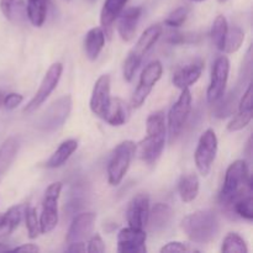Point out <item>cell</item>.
<instances>
[{
    "label": "cell",
    "instance_id": "cell-45",
    "mask_svg": "<svg viewBox=\"0 0 253 253\" xmlns=\"http://www.w3.org/2000/svg\"><path fill=\"white\" fill-rule=\"evenodd\" d=\"M217 1H219V2H225V1H227V0H217Z\"/></svg>",
    "mask_w": 253,
    "mask_h": 253
},
{
    "label": "cell",
    "instance_id": "cell-7",
    "mask_svg": "<svg viewBox=\"0 0 253 253\" xmlns=\"http://www.w3.org/2000/svg\"><path fill=\"white\" fill-rule=\"evenodd\" d=\"M61 182L52 183L47 187L42 200V212L40 216L41 234H49L58 224V199L62 192Z\"/></svg>",
    "mask_w": 253,
    "mask_h": 253
},
{
    "label": "cell",
    "instance_id": "cell-35",
    "mask_svg": "<svg viewBox=\"0 0 253 253\" xmlns=\"http://www.w3.org/2000/svg\"><path fill=\"white\" fill-rule=\"evenodd\" d=\"M188 14H189V10L185 6H179L175 10H173L169 15L167 16V19L165 20V25L168 27H172V29H177V27L183 26L185 21L188 19Z\"/></svg>",
    "mask_w": 253,
    "mask_h": 253
},
{
    "label": "cell",
    "instance_id": "cell-12",
    "mask_svg": "<svg viewBox=\"0 0 253 253\" xmlns=\"http://www.w3.org/2000/svg\"><path fill=\"white\" fill-rule=\"evenodd\" d=\"M230 73V61L226 56H220L215 59L211 69V79L207 91V99L210 104L217 103L225 95L227 79Z\"/></svg>",
    "mask_w": 253,
    "mask_h": 253
},
{
    "label": "cell",
    "instance_id": "cell-2",
    "mask_svg": "<svg viewBox=\"0 0 253 253\" xmlns=\"http://www.w3.org/2000/svg\"><path fill=\"white\" fill-rule=\"evenodd\" d=\"M146 136L136 145L138 158L147 165H153L162 155L166 142V118L161 110L151 114L146 121Z\"/></svg>",
    "mask_w": 253,
    "mask_h": 253
},
{
    "label": "cell",
    "instance_id": "cell-44",
    "mask_svg": "<svg viewBox=\"0 0 253 253\" xmlns=\"http://www.w3.org/2000/svg\"><path fill=\"white\" fill-rule=\"evenodd\" d=\"M192 1H197V2H200V1H204V0H192Z\"/></svg>",
    "mask_w": 253,
    "mask_h": 253
},
{
    "label": "cell",
    "instance_id": "cell-24",
    "mask_svg": "<svg viewBox=\"0 0 253 253\" xmlns=\"http://www.w3.org/2000/svg\"><path fill=\"white\" fill-rule=\"evenodd\" d=\"M105 44V34L101 27H93L86 34L84 40L85 54L90 61H95Z\"/></svg>",
    "mask_w": 253,
    "mask_h": 253
},
{
    "label": "cell",
    "instance_id": "cell-4",
    "mask_svg": "<svg viewBox=\"0 0 253 253\" xmlns=\"http://www.w3.org/2000/svg\"><path fill=\"white\" fill-rule=\"evenodd\" d=\"M162 35V26L160 24H155L152 26L147 27L145 31L142 32V35L140 36L138 41L136 42L135 47L128 52L127 57L124 61V78L127 82L132 81V78L135 77V73L137 72V69L140 68V66L142 64L143 59L147 56L148 52L151 51L153 46L156 44V42L158 41V39Z\"/></svg>",
    "mask_w": 253,
    "mask_h": 253
},
{
    "label": "cell",
    "instance_id": "cell-17",
    "mask_svg": "<svg viewBox=\"0 0 253 253\" xmlns=\"http://www.w3.org/2000/svg\"><path fill=\"white\" fill-rule=\"evenodd\" d=\"M253 84L250 82L246 91L242 95L241 100L239 103V111L236 116L232 119L227 125V130L230 132H236V131L244 130L252 120L253 116Z\"/></svg>",
    "mask_w": 253,
    "mask_h": 253
},
{
    "label": "cell",
    "instance_id": "cell-27",
    "mask_svg": "<svg viewBox=\"0 0 253 253\" xmlns=\"http://www.w3.org/2000/svg\"><path fill=\"white\" fill-rule=\"evenodd\" d=\"M78 148V141L73 140H67L64 142H62L58 146L56 151L53 152V155L49 157V160L46 162L47 168H59L69 160L72 155L77 151Z\"/></svg>",
    "mask_w": 253,
    "mask_h": 253
},
{
    "label": "cell",
    "instance_id": "cell-42",
    "mask_svg": "<svg viewBox=\"0 0 253 253\" xmlns=\"http://www.w3.org/2000/svg\"><path fill=\"white\" fill-rule=\"evenodd\" d=\"M6 251H11V249H10L6 244L0 242V252H6Z\"/></svg>",
    "mask_w": 253,
    "mask_h": 253
},
{
    "label": "cell",
    "instance_id": "cell-21",
    "mask_svg": "<svg viewBox=\"0 0 253 253\" xmlns=\"http://www.w3.org/2000/svg\"><path fill=\"white\" fill-rule=\"evenodd\" d=\"M0 10L5 19L15 26H21L27 21L25 0H0Z\"/></svg>",
    "mask_w": 253,
    "mask_h": 253
},
{
    "label": "cell",
    "instance_id": "cell-19",
    "mask_svg": "<svg viewBox=\"0 0 253 253\" xmlns=\"http://www.w3.org/2000/svg\"><path fill=\"white\" fill-rule=\"evenodd\" d=\"M141 14H142V7L140 6L128 7L120 12L116 20H118V32L123 41L128 42L133 39Z\"/></svg>",
    "mask_w": 253,
    "mask_h": 253
},
{
    "label": "cell",
    "instance_id": "cell-39",
    "mask_svg": "<svg viewBox=\"0 0 253 253\" xmlns=\"http://www.w3.org/2000/svg\"><path fill=\"white\" fill-rule=\"evenodd\" d=\"M193 251L188 245L183 244V242H177V241H173V242H168L167 245L161 249V252L165 253V252H190Z\"/></svg>",
    "mask_w": 253,
    "mask_h": 253
},
{
    "label": "cell",
    "instance_id": "cell-28",
    "mask_svg": "<svg viewBox=\"0 0 253 253\" xmlns=\"http://www.w3.org/2000/svg\"><path fill=\"white\" fill-rule=\"evenodd\" d=\"M200 182L197 174H184L178 183V193L184 203H190L197 199L199 194Z\"/></svg>",
    "mask_w": 253,
    "mask_h": 253
},
{
    "label": "cell",
    "instance_id": "cell-37",
    "mask_svg": "<svg viewBox=\"0 0 253 253\" xmlns=\"http://www.w3.org/2000/svg\"><path fill=\"white\" fill-rule=\"evenodd\" d=\"M89 253H103L105 252V245H104L103 239L99 234L93 235V236L89 239L88 247L85 250Z\"/></svg>",
    "mask_w": 253,
    "mask_h": 253
},
{
    "label": "cell",
    "instance_id": "cell-25",
    "mask_svg": "<svg viewBox=\"0 0 253 253\" xmlns=\"http://www.w3.org/2000/svg\"><path fill=\"white\" fill-rule=\"evenodd\" d=\"M24 205H14L10 208L0 221V239H6L20 225L24 214Z\"/></svg>",
    "mask_w": 253,
    "mask_h": 253
},
{
    "label": "cell",
    "instance_id": "cell-23",
    "mask_svg": "<svg viewBox=\"0 0 253 253\" xmlns=\"http://www.w3.org/2000/svg\"><path fill=\"white\" fill-rule=\"evenodd\" d=\"M128 0H105L100 12V24L104 34L110 35L111 26L116 21L120 12L125 9Z\"/></svg>",
    "mask_w": 253,
    "mask_h": 253
},
{
    "label": "cell",
    "instance_id": "cell-43",
    "mask_svg": "<svg viewBox=\"0 0 253 253\" xmlns=\"http://www.w3.org/2000/svg\"><path fill=\"white\" fill-rule=\"evenodd\" d=\"M1 101H2V94L0 93V104H1Z\"/></svg>",
    "mask_w": 253,
    "mask_h": 253
},
{
    "label": "cell",
    "instance_id": "cell-6",
    "mask_svg": "<svg viewBox=\"0 0 253 253\" xmlns=\"http://www.w3.org/2000/svg\"><path fill=\"white\" fill-rule=\"evenodd\" d=\"M72 110V96L63 95L47 108L37 121V128L44 132H53L61 128Z\"/></svg>",
    "mask_w": 253,
    "mask_h": 253
},
{
    "label": "cell",
    "instance_id": "cell-1",
    "mask_svg": "<svg viewBox=\"0 0 253 253\" xmlns=\"http://www.w3.org/2000/svg\"><path fill=\"white\" fill-rule=\"evenodd\" d=\"M253 192L252 177L249 166L245 160H237L229 166L225 174L224 184L219 194V202L226 210L231 211V207L240 197Z\"/></svg>",
    "mask_w": 253,
    "mask_h": 253
},
{
    "label": "cell",
    "instance_id": "cell-14",
    "mask_svg": "<svg viewBox=\"0 0 253 253\" xmlns=\"http://www.w3.org/2000/svg\"><path fill=\"white\" fill-rule=\"evenodd\" d=\"M110 77L103 74L96 79L90 98V110L94 115L104 119L110 105Z\"/></svg>",
    "mask_w": 253,
    "mask_h": 253
},
{
    "label": "cell",
    "instance_id": "cell-33",
    "mask_svg": "<svg viewBox=\"0 0 253 253\" xmlns=\"http://www.w3.org/2000/svg\"><path fill=\"white\" fill-rule=\"evenodd\" d=\"M221 251L225 253H247L249 247H247L246 241L239 234L230 232L222 241Z\"/></svg>",
    "mask_w": 253,
    "mask_h": 253
},
{
    "label": "cell",
    "instance_id": "cell-30",
    "mask_svg": "<svg viewBox=\"0 0 253 253\" xmlns=\"http://www.w3.org/2000/svg\"><path fill=\"white\" fill-rule=\"evenodd\" d=\"M231 212L236 216L242 217L247 221H252L253 219V192H249L240 197L232 204Z\"/></svg>",
    "mask_w": 253,
    "mask_h": 253
},
{
    "label": "cell",
    "instance_id": "cell-26",
    "mask_svg": "<svg viewBox=\"0 0 253 253\" xmlns=\"http://www.w3.org/2000/svg\"><path fill=\"white\" fill-rule=\"evenodd\" d=\"M20 141L16 136H10L0 146V175L4 174L12 165L19 152Z\"/></svg>",
    "mask_w": 253,
    "mask_h": 253
},
{
    "label": "cell",
    "instance_id": "cell-18",
    "mask_svg": "<svg viewBox=\"0 0 253 253\" xmlns=\"http://www.w3.org/2000/svg\"><path fill=\"white\" fill-rule=\"evenodd\" d=\"M203 69H204V62L202 59H194V61L179 67L173 73V85L180 90L194 85L199 81Z\"/></svg>",
    "mask_w": 253,
    "mask_h": 253
},
{
    "label": "cell",
    "instance_id": "cell-40",
    "mask_svg": "<svg viewBox=\"0 0 253 253\" xmlns=\"http://www.w3.org/2000/svg\"><path fill=\"white\" fill-rule=\"evenodd\" d=\"M12 251L15 252H40V249L36 246V245L34 244H27V245H22V246L20 247H16V249H14Z\"/></svg>",
    "mask_w": 253,
    "mask_h": 253
},
{
    "label": "cell",
    "instance_id": "cell-31",
    "mask_svg": "<svg viewBox=\"0 0 253 253\" xmlns=\"http://www.w3.org/2000/svg\"><path fill=\"white\" fill-rule=\"evenodd\" d=\"M244 41L245 32L239 26L230 27V29H227L222 52H225V53H235V52L241 48Z\"/></svg>",
    "mask_w": 253,
    "mask_h": 253
},
{
    "label": "cell",
    "instance_id": "cell-34",
    "mask_svg": "<svg viewBox=\"0 0 253 253\" xmlns=\"http://www.w3.org/2000/svg\"><path fill=\"white\" fill-rule=\"evenodd\" d=\"M25 214V222H26L27 234H29V239L35 240L40 236L41 234V229H40V220L37 217V210L32 207H26L24 210Z\"/></svg>",
    "mask_w": 253,
    "mask_h": 253
},
{
    "label": "cell",
    "instance_id": "cell-10",
    "mask_svg": "<svg viewBox=\"0 0 253 253\" xmlns=\"http://www.w3.org/2000/svg\"><path fill=\"white\" fill-rule=\"evenodd\" d=\"M163 73V67L160 61H153L145 67L138 81V85L133 91L131 98V106L135 109L141 108L146 99L148 98L150 93L152 91L153 86L157 84Z\"/></svg>",
    "mask_w": 253,
    "mask_h": 253
},
{
    "label": "cell",
    "instance_id": "cell-15",
    "mask_svg": "<svg viewBox=\"0 0 253 253\" xmlns=\"http://www.w3.org/2000/svg\"><path fill=\"white\" fill-rule=\"evenodd\" d=\"M147 235L143 230L125 227L118 235V252L120 253H146Z\"/></svg>",
    "mask_w": 253,
    "mask_h": 253
},
{
    "label": "cell",
    "instance_id": "cell-13",
    "mask_svg": "<svg viewBox=\"0 0 253 253\" xmlns=\"http://www.w3.org/2000/svg\"><path fill=\"white\" fill-rule=\"evenodd\" d=\"M150 214V197L146 193H138L128 203L126 220L130 227L143 230L147 226Z\"/></svg>",
    "mask_w": 253,
    "mask_h": 253
},
{
    "label": "cell",
    "instance_id": "cell-32",
    "mask_svg": "<svg viewBox=\"0 0 253 253\" xmlns=\"http://www.w3.org/2000/svg\"><path fill=\"white\" fill-rule=\"evenodd\" d=\"M227 29H229V25H227L226 17L224 15L216 16V19L214 20V24L211 26L210 36H211L212 43H214V46L219 51H222V48H224V42L225 37H226Z\"/></svg>",
    "mask_w": 253,
    "mask_h": 253
},
{
    "label": "cell",
    "instance_id": "cell-22",
    "mask_svg": "<svg viewBox=\"0 0 253 253\" xmlns=\"http://www.w3.org/2000/svg\"><path fill=\"white\" fill-rule=\"evenodd\" d=\"M131 109L123 99L111 98L106 115L103 120H105L111 126H123L130 119Z\"/></svg>",
    "mask_w": 253,
    "mask_h": 253
},
{
    "label": "cell",
    "instance_id": "cell-3",
    "mask_svg": "<svg viewBox=\"0 0 253 253\" xmlns=\"http://www.w3.org/2000/svg\"><path fill=\"white\" fill-rule=\"evenodd\" d=\"M182 230L194 244H209L220 231L219 217L211 210H199L182 220Z\"/></svg>",
    "mask_w": 253,
    "mask_h": 253
},
{
    "label": "cell",
    "instance_id": "cell-41",
    "mask_svg": "<svg viewBox=\"0 0 253 253\" xmlns=\"http://www.w3.org/2000/svg\"><path fill=\"white\" fill-rule=\"evenodd\" d=\"M67 252H85V245H84V242H73V244H69Z\"/></svg>",
    "mask_w": 253,
    "mask_h": 253
},
{
    "label": "cell",
    "instance_id": "cell-29",
    "mask_svg": "<svg viewBox=\"0 0 253 253\" xmlns=\"http://www.w3.org/2000/svg\"><path fill=\"white\" fill-rule=\"evenodd\" d=\"M49 0H27L26 12L27 20L34 26L41 27L46 21L47 11H48Z\"/></svg>",
    "mask_w": 253,
    "mask_h": 253
},
{
    "label": "cell",
    "instance_id": "cell-9",
    "mask_svg": "<svg viewBox=\"0 0 253 253\" xmlns=\"http://www.w3.org/2000/svg\"><path fill=\"white\" fill-rule=\"evenodd\" d=\"M217 153V137L212 128H208L199 138L197 150L194 153L195 165L203 177H207L210 173L216 158Z\"/></svg>",
    "mask_w": 253,
    "mask_h": 253
},
{
    "label": "cell",
    "instance_id": "cell-11",
    "mask_svg": "<svg viewBox=\"0 0 253 253\" xmlns=\"http://www.w3.org/2000/svg\"><path fill=\"white\" fill-rule=\"evenodd\" d=\"M62 72H63V66H62V63H59V62H56V63H53L48 69H47L39 90L36 91L34 98L29 101V104L25 106L24 113H32V111H35L36 109H39L40 106L48 99V96L53 93V90L57 88V85H58V82L62 77Z\"/></svg>",
    "mask_w": 253,
    "mask_h": 253
},
{
    "label": "cell",
    "instance_id": "cell-38",
    "mask_svg": "<svg viewBox=\"0 0 253 253\" xmlns=\"http://www.w3.org/2000/svg\"><path fill=\"white\" fill-rule=\"evenodd\" d=\"M22 100H24V96L21 94L9 93L2 100V104L7 110H12V109H16L22 103Z\"/></svg>",
    "mask_w": 253,
    "mask_h": 253
},
{
    "label": "cell",
    "instance_id": "cell-36",
    "mask_svg": "<svg viewBox=\"0 0 253 253\" xmlns=\"http://www.w3.org/2000/svg\"><path fill=\"white\" fill-rule=\"evenodd\" d=\"M166 41L170 44H193L200 41V35L194 32H174L170 34Z\"/></svg>",
    "mask_w": 253,
    "mask_h": 253
},
{
    "label": "cell",
    "instance_id": "cell-5",
    "mask_svg": "<svg viewBox=\"0 0 253 253\" xmlns=\"http://www.w3.org/2000/svg\"><path fill=\"white\" fill-rule=\"evenodd\" d=\"M136 153V143L132 141H124L114 150L108 163L109 184L116 187L123 182L124 177L130 168L131 161Z\"/></svg>",
    "mask_w": 253,
    "mask_h": 253
},
{
    "label": "cell",
    "instance_id": "cell-16",
    "mask_svg": "<svg viewBox=\"0 0 253 253\" xmlns=\"http://www.w3.org/2000/svg\"><path fill=\"white\" fill-rule=\"evenodd\" d=\"M96 215L94 212H82L77 215L69 226L68 232L66 236L67 244L73 242H84V240L89 239L91 231H93L94 222H95Z\"/></svg>",
    "mask_w": 253,
    "mask_h": 253
},
{
    "label": "cell",
    "instance_id": "cell-46",
    "mask_svg": "<svg viewBox=\"0 0 253 253\" xmlns=\"http://www.w3.org/2000/svg\"><path fill=\"white\" fill-rule=\"evenodd\" d=\"M1 219H2V214H0V221H1Z\"/></svg>",
    "mask_w": 253,
    "mask_h": 253
},
{
    "label": "cell",
    "instance_id": "cell-47",
    "mask_svg": "<svg viewBox=\"0 0 253 253\" xmlns=\"http://www.w3.org/2000/svg\"><path fill=\"white\" fill-rule=\"evenodd\" d=\"M90 1H95V0H90Z\"/></svg>",
    "mask_w": 253,
    "mask_h": 253
},
{
    "label": "cell",
    "instance_id": "cell-8",
    "mask_svg": "<svg viewBox=\"0 0 253 253\" xmlns=\"http://www.w3.org/2000/svg\"><path fill=\"white\" fill-rule=\"evenodd\" d=\"M190 111H192V93L189 88L182 89V94L173 104L168 114V131H169L170 143L174 142L178 136L182 133Z\"/></svg>",
    "mask_w": 253,
    "mask_h": 253
},
{
    "label": "cell",
    "instance_id": "cell-20",
    "mask_svg": "<svg viewBox=\"0 0 253 253\" xmlns=\"http://www.w3.org/2000/svg\"><path fill=\"white\" fill-rule=\"evenodd\" d=\"M173 209L168 204L157 203L150 209L147 225L151 231L160 232L170 224L173 219Z\"/></svg>",
    "mask_w": 253,
    "mask_h": 253
}]
</instances>
